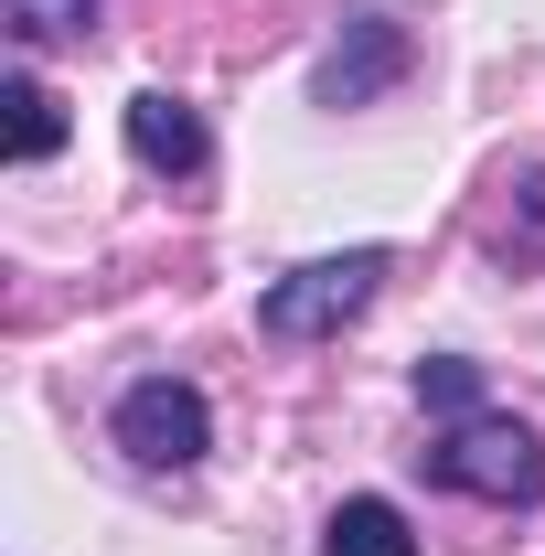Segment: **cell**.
Wrapping results in <instances>:
<instances>
[{
    "mask_svg": "<svg viewBox=\"0 0 545 556\" xmlns=\"http://www.w3.org/2000/svg\"><path fill=\"white\" fill-rule=\"evenodd\" d=\"M428 471L449 492H471V503H535L545 482V439L524 428V417H449V439L428 450Z\"/></svg>",
    "mask_w": 545,
    "mask_h": 556,
    "instance_id": "obj_1",
    "label": "cell"
},
{
    "mask_svg": "<svg viewBox=\"0 0 545 556\" xmlns=\"http://www.w3.org/2000/svg\"><path fill=\"white\" fill-rule=\"evenodd\" d=\"M385 289V247H342V257H310V268H289L257 300V321H268L278 343H321V332H342L364 300Z\"/></svg>",
    "mask_w": 545,
    "mask_h": 556,
    "instance_id": "obj_2",
    "label": "cell"
},
{
    "mask_svg": "<svg viewBox=\"0 0 545 556\" xmlns=\"http://www.w3.org/2000/svg\"><path fill=\"white\" fill-rule=\"evenodd\" d=\"M107 428H118V450L139 471H193L214 450V407H204V386H182V375H139Z\"/></svg>",
    "mask_w": 545,
    "mask_h": 556,
    "instance_id": "obj_3",
    "label": "cell"
},
{
    "mask_svg": "<svg viewBox=\"0 0 545 556\" xmlns=\"http://www.w3.org/2000/svg\"><path fill=\"white\" fill-rule=\"evenodd\" d=\"M396 75H407V33H396L385 11H353L332 33V54H321V75H310V97H321V108H375Z\"/></svg>",
    "mask_w": 545,
    "mask_h": 556,
    "instance_id": "obj_4",
    "label": "cell"
},
{
    "mask_svg": "<svg viewBox=\"0 0 545 556\" xmlns=\"http://www.w3.org/2000/svg\"><path fill=\"white\" fill-rule=\"evenodd\" d=\"M118 129H129V161H139V172H172V182H193V172H204V161H214L204 118H193L182 97H161V86H139V97H129V118H118Z\"/></svg>",
    "mask_w": 545,
    "mask_h": 556,
    "instance_id": "obj_5",
    "label": "cell"
},
{
    "mask_svg": "<svg viewBox=\"0 0 545 556\" xmlns=\"http://www.w3.org/2000/svg\"><path fill=\"white\" fill-rule=\"evenodd\" d=\"M321 556H417V535H407V514L385 492H353L332 525H321Z\"/></svg>",
    "mask_w": 545,
    "mask_h": 556,
    "instance_id": "obj_6",
    "label": "cell"
},
{
    "mask_svg": "<svg viewBox=\"0 0 545 556\" xmlns=\"http://www.w3.org/2000/svg\"><path fill=\"white\" fill-rule=\"evenodd\" d=\"M0 108H11V161H54V150H65V97H54L43 75H11Z\"/></svg>",
    "mask_w": 545,
    "mask_h": 556,
    "instance_id": "obj_7",
    "label": "cell"
},
{
    "mask_svg": "<svg viewBox=\"0 0 545 556\" xmlns=\"http://www.w3.org/2000/svg\"><path fill=\"white\" fill-rule=\"evenodd\" d=\"M0 22L22 43H75V33H97V0H0Z\"/></svg>",
    "mask_w": 545,
    "mask_h": 556,
    "instance_id": "obj_8",
    "label": "cell"
},
{
    "mask_svg": "<svg viewBox=\"0 0 545 556\" xmlns=\"http://www.w3.org/2000/svg\"><path fill=\"white\" fill-rule=\"evenodd\" d=\"M417 407H439V417H481V364H460V353L417 364Z\"/></svg>",
    "mask_w": 545,
    "mask_h": 556,
    "instance_id": "obj_9",
    "label": "cell"
}]
</instances>
